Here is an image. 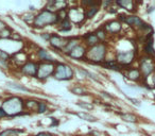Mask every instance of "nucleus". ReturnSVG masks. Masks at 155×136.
Instances as JSON below:
<instances>
[{
  "label": "nucleus",
  "instance_id": "obj_1",
  "mask_svg": "<svg viewBox=\"0 0 155 136\" xmlns=\"http://www.w3.org/2000/svg\"><path fill=\"white\" fill-rule=\"evenodd\" d=\"M25 102L20 97H11L2 103V110L9 117L18 116L24 114Z\"/></svg>",
  "mask_w": 155,
  "mask_h": 136
},
{
  "label": "nucleus",
  "instance_id": "obj_2",
  "mask_svg": "<svg viewBox=\"0 0 155 136\" xmlns=\"http://www.w3.org/2000/svg\"><path fill=\"white\" fill-rule=\"evenodd\" d=\"M58 22V15L54 12L44 10L38 15H36L33 20V26L36 28H43L48 25H55Z\"/></svg>",
  "mask_w": 155,
  "mask_h": 136
},
{
  "label": "nucleus",
  "instance_id": "obj_3",
  "mask_svg": "<svg viewBox=\"0 0 155 136\" xmlns=\"http://www.w3.org/2000/svg\"><path fill=\"white\" fill-rule=\"evenodd\" d=\"M106 45L104 43L97 44L96 46L91 47L86 52V60L91 61L93 63H101L104 62L106 55Z\"/></svg>",
  "mask_w": 155,
  "mask_h": 136
},
{
  "label": "nucleus",
  "instance_id": "obj_4",
  "mask_svg": "<svg viewBox=\"0 0 155 136\" xmlns=\"http://www.w3.org/2000/svg\"><path fill=\"white\" fill-rule=\"evenodd\" d=\"M139 70L142 75L143 80H147L149 76L155 72V61L154 58L144 55L139 60Z\"/></svg>",
  "mask_w": 155,
  "mask_h": 136
},
{
  "label": "nucleus",
  "instance_id": "obj_5",
  "mask_svg": "<svg viewBox=\"0 0 155 136\" xmlns=\"http://www.w3.org/2000/svg\"><path fill=\"white\" fill-rule=\"evenodd\" d=\"M54 78L56 80L65 81V80H71L73 78V70L69 65L58 63L54 70Z\"/></svg>",
  "mask_w": 155,
  "mask_h": 136
},
{
  "label": "nucleus",
  "instance_id": "obj_6",
  "mask_svg": "<svg viewBox=\"0 0 155 136\" xmlns=\"http://www.w3.org/2000/svg\"><path fill=\"white\" fill-rule=\"evenodd\" d=\"M136 51L135 50H129V51H118L116 53V61L119 65L122 67L129 66L135 61Z\"/></svg>",
  "mask_w": 155,
  "mask_h": 136
},
{
  "label": "nucleus",
  "instance_id": "obj_7",
  "mask_svg": "<svg viewBox=\"0 0 155 136\" xmlns=\"http://www.w3.org/2000/svg\"><path fill=\"white\" fill-rule=\"evenodd\" d=\"M54 70H55V67H54L53 63L49 62H44L41 64L38 65V69H37V79L38 80H46L48 79L52 74H54Z\"/></svg>",
  "mask_w": 155,
  "mask_h": 136
},
{
  "label": "nucleus",
  "instance_id": "obj_8",
  "mask_svg": "<svg viewBox=\"0 0 155 136\" xmlns=\"http://www.w3.org/2000/svg\"><path fill=\"white\" fill-rule=\"evenodd\" d=\"M49 43H50V45H51L53 48H55V49L62 50L63 48L66 47L67 43H68V39H67V38H64V37L60 36V35L52 34V35H51V37H50Z\"/></svg>",
  "mask_w": 155,
  "mask_h": 136
},
{
  "label": "nucleus",
  "instance_id": "obj_9",
  "mask_svg": "<svg viewBox=\"0 0 155 136\" xmlns=\"http://www.w3.org/2000/svg\"><path fill=\"white\" fill-rule=\"evenodd\" d=\"M121 29H122V26L119 20H110L104 25V30L110 34H117L120 32Z\"/></svg>",
  "mask_w": 155,
  "mask_h": 136
},
{
  "label": "nucleus",
  "instance_id": "obj_10",
  "mask_svg": "<svg viewBox=\"0 0 155 136\" xmlns=\"http://www.w3.org/2000/svg\"><path fill=\"white\" fill-rule=\"evenodd\" d=\"M37 69H38V65L33 62H28L21 67V72L26 76L34 77L37 75Z\"/></svg>",
  "mask_w": 155,
  "mask_h": 136
},
{
  "label": "nucleus",
  "instance_id": "obj_11",
  "mask_svg": "<svg viewBox=\"0 0 155 136\" xmlns=\"http://www.w3.org/2000/svg\"><path fill=\"white\" fill-rule=\"evenodd\" d=\"M86 52H87L86 48H85L83 45H80V44H79L77 47L73 48L72 51H71L68 55L72 58H75V60H80V58H83L84 56H86Z\"/></svg>",
  "mask_w": 155,
  "mask_h": 136
},
{
  "label": "nucleus",
  "instance_id": "obj_12",
  "mask_svg": "<svg viewBox=\"0 0 155 136\" xmlns=\"http://www.w3.org/2000/svg\"><path fill=\"white\" fill-rule=\"evenodd\" d=\"M124 22H125V24L129 25V26L133 27V28L138 29V30H139V29L142 27V25L144 24V22L141 19V18L138 17V16H135V15L127 16V17H125Z\"/></svg>",
  "mask_w": 155,
  "mask_h": 136
},
{
  "label": "nucleus",
  "instance_id": "obj_13",
  "mask_svg": "<svg viewBox=\"0 0 155 136\" xmlns=\"http://www.w3.org/2000/svg\"><path fill=\"white\" fill-rule=\"evenodd\" d=\"M127 77L131 81L138 82L142 79V75L140 72L139 68H127Z\"/></svg>",
  "mask_w": 155,
  "mask_h": 136
},
{
  "label": "nucleus",
  "instance_id": "obj_14",
  "mask_svg": "<svg viewBox=\"0 0 155 136\" xmlns=\"http://www.w3.org/2000/svg\"><path fill=\"white\" fill-rule=\"evenodd\" d=\"M116 5L130 12H134L136 9V3L132 0H120V1H117Z\"/></svg>",
  "mask_w": 155,
  "mask_h": 136
},
{
  "label": "nucleus",
  "instance_id": "obj_15",
  "mask_svg": "<svg viewBox=\"0 0 155 136\" xmlns=\"http://www.w3.org/2000/svg\"><path fill=\"white\" fill-rule=\"evenodd\" d=\"M38 58H41V61H46V62H55V60H54L53 58H52L51 55H50L49 53H48L47 51H46L45 49H39L38 50Z\"/></svg>",
  "mask_w": 155,
  "mask_h": 136
},
{
  "label": "nucleus",
  "instance_id": "obj_16",
  "mask_svg": "<svg viewBox=\"0 0 155 136\" xmlns=\"http://www.w3.org/2000/svg\"><path fill=\"white\" fill-rule=\"evenodd\" d=\"M85 41H86V44L88 46H96L98 43H99V39H98V37L96 36V34H93V33H89V34L85 35L84 37Z\"/></svg>",
  "mask_w": 155,
  "mask_h": 136
},
{
  "label": "nucleus",
  "instance_id": "obj_17",
  "mask_svg": "<svg viewBox=\"0 0 155 136\" xmlns=\"http://www.w3.org/2000/svg\"><path fill=\"white\" fill-rule=\"evenodd\" d=\"M78 45H79V41H78L77 39H70V41H68V43H67L66 47L64 48V52L67 54H69L71 51H72L73 48H75Z\"/></svg>",
  "mask_w": 155,
  "mask_h": 136
},
{
  "label": "nucleus",
  "instance_id": "obj_18",
  "mask_svg": "<svg viewBox=\"0 0 155 136\" xmlns=\"http://www.w3.org/2000/svg\"><path fill=\"white\" fill-rule=\"evenodd\" d=\"M121 118L124 121H127V122H137L138 118L137 116H135L134 114H131V113H123V114H120Z\"/></svg>",
  "mask_w": 155,
  "mask_h": 136
},
{
  "label": "nucleus",
  "instance_id": "obj_19",
  "mask_svg": "<svg viewBox=\"0 0 155 136\" xmlns=\"http://www.w3.org/2000/svg\"><path fill=\"white\" fill-rule=\"evenodd\" d=\"M70 30H71V22L68 18L60 22V31L67 32V31H70Z\"/></svg>",
  "mask_w": 155,
  "mask_h": 136
},
{
  "label": "nucleus",
  "instance_id": "obj_20",
  "mask_svg": "<svg viewBox=\"0 0 155 136\" xmlns=\"http://www.w3.org/2000/svg\"><path fill=\"white\" fill-rule=\"evenodd\" d=\"M25 108L31 111H37V108H38V102L35 101V100H28V101L25 102Z\"/></svg>",
  "mask_w": 155,
  "mask_h": 136
},
{
  "label": "nucleus",
  "instance_id": "obj_21",
  "mask_svg": "<svg viewBox=\"0 0 155 136\" xmlns=\"http://www.w3.org/2000/svg\"><path fill=\"white\" fill-rule=\"evenodd\" d=\"M106 33H107V32L104 30V28H102V29H98L97 32H96L95 34H96V36L98 37V39H99V41H105L106 36H107V34H106Z\"/></svg>",
  "mask_w": 155,
  "mask_h": 136
},
{
  "label": "nucleus",
  "instance_id": "obj_22",
  "mask_svg": "<svg viewBox=\"0 0 155 136\" xmlns=\"http://www.w3.org/2000/svg\"><path fill=\"white\" fill-rule=\"evenodd\" d=\"M8 86L11 87V88H14V89H17V91H29L30 93V89L27 88V87L22 86V85H19V84H15V83H12V82H8Z\"/></svg>",
  "mask_w": 155,
  "mask_h": 136
},
{
  "label": "nucleus",
  "instance_id": "obj_23",
  "mask_svg": "<svg viewBox=\"0 0 155 136\" xmlns=\"http://www.w3.org/2000/svg\"><path fill=\"white\" fill-rule=\"evenodd\" d=\"M98 11H99V8H98L97 5H94V7H91V8L88 9V11H87V13H86L87 18L94 17V16H95L96 14L98 13Z\"/></svg>",
  "mask_w": 155,
  "mask_h": 136
},
{
  "label": "nucleus",
  "instance_id": "obj_24",
  "mask_svg": "<svg viewBox=\"0 0 155 136\" xmlns=\"http://www.w3.org/2000/svg\"><path fill=\"white\" fill-rule=\"evenodd\" d=\"M78 115H79L81 118L85 119V120H87V121H97L96 117L91 116V115H89V114H86V113H79Z\"/></svg>",
  "mask_w": 155,
  "mask_h": 136
},
{
  "label": "nucleus",
  "instance_id": "obj_25",
  "mask_svg": "<svg viewBox=\"0 0 155 136\" xmlns=\"http://www.w3.org/2000/svg\"><path fill=\"white\" fill-rule=\"evenodd\" d=\"M71 91H72L73 94H75V95H85V94H86V91L81 86L72 87V88H71Z\"/></svg>",
  "mask_w": 155,
  "mask_h": 136
},
{
  "label": "nucleus",
  "instance_id": "obj_26",
  "mask_svg": "<svg viewBox=\"0 0 155 136\" xmlns=\"http://www.w3.org/2000/svg\"><path fill=\"white\" fill-rule=\"evenodd\" d=\"M11 35H12L11 29L5 28V30L0 31V38H8V37H11Z\"/></svg>",
  "mask_w": 155,
  "mask_h": 136
},
{
  "label": "nucleus",
  "instance_id": "obj_27",
  "mask_svg": "<svg viewBox=\"0 0 155 136\" xmlns=\"http://www.w3.org/2000/svg\"><path fill=\"white\" fill-rule=\"evenodd\" d=\"M37 111H38V113H41V114L45 113L46 111H47V104H46L45 102H38V108H37Z\"/></svg>",
  "mask_w": 155,
  "mask_h": 136
},
{
  "label": "nucleus",
  "instance_id": "obj_28",
  "mask_svg": "<svg viewBox=\"0 0 155 136\" xmlns=\"http://www.w3.org/2000/svg\"><path fill=\"white\" fill-rule=\"evenodd\" d=\"M9 58H10V55L7 52L0 50V61H1V62H7V61H9Z\"/></svg>",
  "mask_w": 155,
  "mask_h": 136
},
{
  "label": "nucleus",
  "instance_id": "obj_29",
  "mask_svg": "<svg viewBox=\"0 0 155 136\" xmlns=\"http://www.w3.org/2000/svg\"><path fill=\"white\" fill-rule=\"evenodd\" d=\"M79 106H81V108H86V110H91V108H94L93 104H89V103H79Z\"/></svg>",
  "mask_w": 155,
  "mask_h": 136
},
{
  "label": "nucleus",
  "instance_id": "obj_30",
  "mask_svg": "<svg viewBox=\"0 0 155 136\" xmlns=\"http://www.w3.org/2000/svg\"><path fill=\"white\" fill-rule=\"evenodd\" d=\"M52 34H48V33H45V34H41V37L45 39H47V41H50V37H51Z\"/></svg>",
  "mask_w": 155,
  "mask_h": 136
},
{
  "label": "nucleus",
  "instance_id": "obj_31",
  "mask_svg": "<svg viewBox=\"0 0 155 136\" xmlns=\"http://www.w3.org/2000/svg\"><path fill=\"white\" fill-rule=\"evenodd\" d=\"M3 117H8L7 114L5 113V111L2 110V108H0V119L3 118Z\"/></svg>",
  "mask_w": 155,
  "mask_h": 136
},
{
  "label": "nucleus",
  "instance_id": "obj_32",
  "mask_svg": "<svg viewBox=\"0 0 155 136\" xmlns=\"http://www.w3.org/2000/svg\"><path fill=\"white\" fill-rule=\"evenodd\" d=\"M11 38L12 39H17V41H20V39H21V37L19 36V35H17V34H12L11 35Z\"/></svg>",
  "mask_w": 155,
  "mask_h": 136
},
{
  "label": "nucleus",
  "instance_id": "obj_33",
  "mask_svg": "<svg viewBox=\"0 0 155 136\" xmlns=\"http://www.w3.org/2000/svg\"><path fill=\"white\" fill-rule=\"evenodd\" d=\"M36 136H53L52 134H49V133H46V132H43V133H38Z\"/></svg>",
  "mask_w": 155,
  "mask_h": 136
},
{
  "label": "nucleus",
  "instance_id": "obj_34",
  "mask_svg": "<svg viewBox=\"0 0 155 136\" xmlns=\"http://www.w3.org/2000/svg\"><path fill=\"white\" fill-rule=\"evenodd\" d=\"M7 28V26H5V22H0V31H2V30H5V29Z\"/></svg>",
  "mask_w": 155,
  "mask_h": 136
},
{
  "label": "nucleus",
  "instance_id": "obj_35",
  "mask_svg": "<svg viewBox=\"0 0 155 136\" xmlns=\"http://www.w3.org/2000/svg\"><path fill=\"white\" fill-rule=\"evenodd\" d=\"M130 101H132L134 104H136V105H138V106L140 105V102L138 101V100H135V99H132V98H130Z\"/></svg>",
  "mask_w": 155,
  "mask_h": 136
},
{
  "label": "nucleus",
  "instance_id": "obj_36",
  "mask_svg": "<svg viewBox=\"0 0 155 136\" xmlns=\"http://www.w3.org/2000/svg\"><path fill=\"white\" fill-rule=\"evenodd\" d=\"M155 10V5H152V7H149V9L147 10V12L148 13H151V12H153Z\"/></svg>",
  "mask_w": 155,
  "mask_h": 136
},
{
  "label": "nucleus",
  "instance_id": "obj_37",
  "mask_svg": "<svg viewBox=\"0 0 155 136\" xmlns=\"http://www.w3.org/2000/svg\"><path fill=\"white\" fill-rule=\"evenodd\" d=\"M153 84H154V87H155V72L153 75Z\"/></svg>",
  "mask_w": 155,
  "mask_h": 136
}]
</instances>
